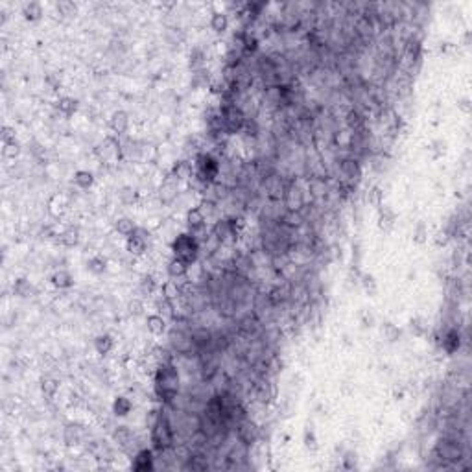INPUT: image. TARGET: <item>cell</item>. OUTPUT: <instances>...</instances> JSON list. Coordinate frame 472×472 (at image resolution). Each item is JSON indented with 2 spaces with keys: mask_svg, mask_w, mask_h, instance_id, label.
<instances>
[{
  "mask_svg": "<svg viewBox=\"0 0 472 472\" xmlns=\"http://www.w3.org/2000/svg\"><path fill=\"white\" fill-rule=\"evenodd\" d=\"M155 395L163 400L164 404H172L179 393V371L172 362H161L155 371L153 378Z\"/></svg>",
  "mask_w": 472,
  "mask_h": 472,
  "instance_id": "obj_1",
  "label": "cell"
},
{
  "mask_svg": "<svg viewBox=\"0 0 472 472\" xmlns=\"http://www.w3.org/2000/svg\"><path fill=\"white\" fill-rule=\"evenodd\" d=\"M177 194H179V179L170 174L168 177H164L163 185L159 188L161 201H163V203H172V201L177 198Z\"/></svg>",
  "mask_w": 472,
  "mask_h": 472,
  "instance_id": "obj_11",
  "label": "cell"
},
{
  "mask_svg": "<svg viewBox=\"0 0 472 472\" xmlns=\"http://www.w3.org/2000/svg\"><path fill=\"white\" fill-rule=\"evenodd\" d=\"M220 115H222V120H224L225 126V133L227 135H235L238 131L243 129V124H245V118L247 116L243 115V111L233 103V105H222L220 107Z\"/></svg>",
  "mask_w": 472,
  "mask_h": 472,
  "instance_id": "obj_5",
  "label": "cell"
},
{
  "mask_svg": "<svg viewBox=\"0 0 472 472\" xmlns=\"http://www.w3.org/2000/svg\"><path fill=\"white\" fill-rule=\"evenodd\" d=\"M304 445L308 448H312L314 450L315 447H317V441H315V434L312 430H306L304 432Z\"/></svg>",
  "mask_w": 472,
  "mask_h": 472,
  "instance_id": "obj_46",
  "label": "cell"
},
{
  "mask_svg": "<svg viewBox=\"0 0 472 472\" xmlns=\"http://www.w3.org/2000/svg\"><path fill=\"white\" fill-rule=\"evenodd\" d=\"M120 198H122V201H124L126 205H131V203H135V200H137V192H135L133 188L126 187L120 192Z\"/></svg>",
  "mask_w": 472,
  "mask_h": 472,
  "instance_id": "obj_44",
  "label": "cell"
},
{
  "mask_svg": "<svg viewBox=\"0 0 472 472\" xmlns=\"http://www.w3.org/2000/svg\"><path fill=\"white\" fill-rule=\"evenodd\" d=\"M421 54H423V46H421V41L417 37H412L408 44H406V59L410 63H419L421 61Z\"/></svg>",
  "mask_w": 472,
  "mask_h": 472,
  "instance_id": "obj_16",
  "label": "cell"
},
{
  "mask_svg": "<svg viewBox=\"0 0 472 472\" xmlns=\"http://www.w3.org/2000/svg\"><path fill=\"white\" fill-rule=\"evenodd\" d=\"M59 240L63 245H67V247H74L76 243H78L79 240V231L76 229V227H68L67 231H63L59 235Z\"/></svg>",
  "mask_w": 472,
  "mask_h": 472,
  "instance_id": "obj_28",
  "label": "cell"
},
{
  "mask_svg": "<svg viewBox=\"0 0 472 472\" xmlns=\"http://www.w3.org/2000/svg\"><path fill=\"white\" fill-rule=\"evenodd\" d=\"M74 183L78 185L79 188H91L92 185H94V176H92L91 172H87V170H78L76 174H74Z\"/></svg>",
  "mask_w": 472,
  "mask_h": 472,
  "instance_id": "obj_26",
  "label": "cell"
},
{
  "mask_svg": "<svg viewBox=\"0 0 472 472\" xmlns=\"http://www.w3.org/2000/svg\"><path fill=\"white\" fill-rule=\"evenodd\" d=\"M4 155H6V157H9V159H15V155H18V144H17V142L4 146Z\"/></svg>",
  "mask_w": 472,
  "mask_h": 472,
  "instance_id": "obj_47",
  "label": "cell"
},
{
  "mask_svg": "<svg viewBox=\"0 0 472 472\" xmlns=\"http://www.w3.org/2000/svg\"><path fill=\"white\" fill-rule=\"evenodd\" d=\"M115 229L118 231V235H122V236H131L135 233V224H133V220H129V218H118L116 220V224H115Z\"/></svg>",
  "mask_w": 472,
  "mask_h": 472,
  "instance_id": "obj_30",
  "label": "cell"
},
{
  "mask_svg": "<svg viewBox=\"0 0 472 472\" xmlns=\"http://www.w3.org/2000/svg\"><path fill=\"white\" fill-rule=\"evenodd\" d=\"M57 389H59V384L55 380H52V378H44V380L41 382V391L48 400H52L55 395H57Z\"/></svg>",
  "mask_w": 472,
  "mask_h": 472,
  "instance_id": "obj_33",
  "label": "cell"
},
{
  "mask_svg": "<svg viewBox=\"0 0 472 472\" xmlns=\"http://www.w3.org/2000/svg\"><path fill=\"white\" fill-rule=\"evenodd\" d=\"M236 434H238V439H240V443H243L245 447H251V445H254V443L258 441V436H260L258 426H256L253 421H249V419H245V421H242V423L236 424Z\"/></svg>",
  "mask_w": 472,
  "mask_h": 472,
  "instance_id": "obj_9",
  "label": "cell"
},
{
  "mask_svg": "<svg viewBox=\"0 0 472 472\" xmlns=\"http://www.w3.org/2000/svg\"><path fill=\"white\" fill-rule=\"evenodd\" d=\"M52 284H54L55 288H59V290H68V288H72L74 286V277L67 271V269H59V271L54 273V277H52Z\"/></svg>",
  "mask_w": 472,
  "mask_h": 472,
  "instance_id": "obj_20",
  "label": "cell"
},
{
  "mask_svg": "<svg viewBox=\"0 0 472 472\" xmlns=\"http://www.w3.org/2000/svg\"><path fill=\"white\" fill-rule=\"evenodd\" d=\"M155 467V458H153V452L150 448H142L139 450L133 458V463H131V469L137 472H146L152 471Z\"/></svg>",
  "mask_w": 472,
  "mask_h": 472,
  "instance_id": "obj_12",
  "label": "cell"
},
{
  "mask_svg": "<svg viewBox=\"0 0 472 472\" xmlns=\"http://www.w3.org/2000/svg\"><path fill=\"white\" fill-rule=\"evenodd\" d=\"M441 347L447 354H454L460 351L461 347V334L458 328H448L447 332L443 334L441 338Z\"/></svg>",
  "mask_w": 472,
  "mask_h": 472,
  "instance_id": "obj_13",
  "label": "cell"
},
{
  "mask_svg": "<svg viewBox=\"0 0 472 472\" xmlns=\"http://www.w3.org/2000/svg\"><path fill=\"white\" fill-rule=\"evenodd\" d=\"M220 161L212 153L201 152L194 159V177L203 185H214L216 177L220 176Z\"/></svg>",
  "mask_w": 472,
  "mask_h": 472,
  "instance_id": "obj_3",
  "label": "cell"
},
{
  "mask_svg": "<svg viewBox=\"0 0 472 472\" xmlns=\"http://www.w3.org/2000/svg\"><path fill=\"white\" fill-rule=\"evenodd\" d=\"M362 286H363V290L367 291L371 297L373 295H376V280H375V277L373 275H367V273H363L362 275Z\"/></svg>",
  "mask_w": 472,
  "mask_h": 472,
  "instance_id": "obj_40",
  "label": "cell"
},
{
  "mask_svg": "<svg viewBox=\"0 0 472 472\" xmlns=\"http://www.w3.org/2000/svg\"><path fill=\"white\" fill-rule=\"evenodd\" d=\"M172 176L177 177L179 181H181V179H192V177H194V166L188 163V161H179V163L174 164Z\"/></svg>",
  "mask_w": 472,
  "mask_h": 472,
  "instance_id": "obj_21",
  "label": "cell"
},
{
  "mask_svg": "<svg viewBox=\"0 0 472 472\" xmlns=\"http://www.w3.org/2000/svg\"><path fill=\"white\" fill-rule=\"evenodd\" d=\"M109 126L116 135H124L129 129V116L126 111H116L109 118Z\"/></svg>",
  "mask_w": 472,
  "mask_h": 472,
  "instance_id": "obj_15",
  "label": "cell"
},
{
  "mask_svg": "<svg viewBox=\"0 0 472 472\" xmlns=\"http://www.w3.org/2000/svg\"><path fill=\"white\" fill-rule=\"evenodd\" d=\"M131 410H133V402L127 399V397H116L115 402H113V413H115L116 417H126V415H129L131 413Z\"/></svg>",
  "mask_w": 472,
  "mask_h": 472,
  "instance_id": "obj_22",
  "label": "cell"
},
{
  "mask_svg": "<svg viewBox=\"0 0 472 472\" xmlns=\"http://www.w3.org/2000/svg\"><path fill=\"white\" fill-rule=\"evenodd\" d=\"M161 295L174 301V299H179L183 295V288L177 284L176 280H164L163 286H161Z\"/></svg>",
  "mask_w": 472,
  "mask_h": 472,
  "instance_id": "obj_23",
  "label": "cell"
},
{
  "mask_svg": "<svg viewBox=\"0 0 472 472\" xmlns=\"http://www.w3.org/2000/svg\"><path fill=\"white\" fill-rule=\"evenodd\" d=\"M347 124H349V127L354 129V131H363L365 118H363V115L360 113V111L352 109V111H349V115H347Z\"/></svg>",
  "mask_w": 472,
  "mask_h": 472,
  "instance_id": "obj_27",
  "label": "cell"
},
{
  "mask_svg": "<svg viewBox=\"0 0 472 472\" xmlns=\"http://www.w3.org/2000/svg\"><path fill=\"white\" fill-rule=\"evenodd\" d=\"M142 310H144V304L140 303V301H137V299H135V301H131V303H129V312H131V314L139 315L140 312H142Z\"/></svg>",
  "mask_w": 472,
  "mask_h": 472,
  "instance_id": "obj_48",
  "label": "cell"
},
{
  "mask_svg": "<svg viewBox=\"0 0 472 472\" xmlns=\"http://www.w3.org/2000/svg\"><path fill=\"white\" fill-rule=\"evenodd\" d=\"M146 325H148V330H150L153 336H161V334L166 332V319H164L163 315H159V314L148 315Z\"/></svg>",
  "mask_w": 472,
  "mask_h": 472,
  "instance_id": "obj_17",
  "label": "cell"
},
{
  "mask_svg": "<svg viewBox=\"0 0 472 472\" xmlns=\"http://www.w3.org/2000/svg\"><path fill=\"white\" fill-rule=\"evenodd\" d=\"M205 222H207V216L203 214V211H201L200 207H194V209H190V211L187 212V227L192 235H196L198 231L203 229V227H205Z\"/></svg>",
  "mask_w": 472,
  "mask_h": 472,
  "instance_id": "obj_14",
  "label": "cell"
},
{
  "mask_svg": "<svg viewBox=\"0 0 472 472\" xmlns=\"http://www.w3.org/2000/svg\"><path fill=\"white\" fill-rule=\"evenodd\" d=\"M384 207V205H382ZM395 224V214L389 207H384L380 209V227H386V229H391Z\"/></svg>",
  "mask_w": 472,
  "mask_h": 472,
  "instance_id": "obj_36",
  "label": "cell"
},
{
  "mask_svg": "<svg viewBox=\"0 0 472 472\" xmlns=\"http://www.w3.org/2000/svg\"><path fill=\"white\" fill-rule=\"evenodd\" d=\"M87 267H89V271H91V273H94V275H100V273L105 271L107 262H105V258H103V256H92V258H89V262H87Z\"/></svg>",
  "mask_w": 472,
  "mask_h": 472,
  "instance_id": "obj_35",
  "label": "cell"
},
{
  "mask_svg": "<svg viewBox=\"0 0 472 472\" xmlns=\"http://www.w3.org/2000/svg\"><path fill=\"white\" fill-rule=\"evenodd\" d=\"M458 105H460L463 111H469L471 109V105H469V98H461L460 102H458Z\"/></svg>",
  "mask_w": 472,
  "mask_h": 472,
  "instance_id": "obj_51",
  "label": "cell"
},
{
  "mask_svg": "<svg viewBox=\"0 0 472 472\" xmlns=\"http://www.w3.org/2000/svg\"><path fill=\"white\" fill-rule=\"evenodd\" d=\"M55 7H57V11H59L61 15H74V11H76V4H74V2H67V0L55 4Z\"/></svg>",
  "mask_w": 472,
  "mask_h": 472,
  "instance_id": "obj_42",
  "label": "cell"
},
{
  "mask_svg": "<svg viewBox=\"0 0 472 472\" xmlns=\"http://www.w3.org/2000/svg\"><path fill=\"white\" fill-rule=\"evenodd\" d=\"M113 347H115V341H113V338H111L109 334H100V336L94 339V349H96V352L102 354V356L109 354V352L113 351Z\"/></svg>",
  "mask_w": 472,
  "mask_h": 472,
  "instance_id": "obj_24",
  "label": "cell"
},
{
  "mask_svg": "<svg viewBox=\"0 0 472 472\" xmlns=\"http://www.w3.org/2000/svg\"><path fill=\"white\" fill-rule=\"evenodd\" d=\"M22 13H24V17L28 18V20H37V18H41L42 15V6L39 2H28V4L22 7Z\"/></svg>",
  "mask_w": 472,
  "mask_h": 472,
  "instance_id": "obj_32",
  "label": "cell"
},
{
  "mask_svg": "<svg viewBox=\"0 0 472 472\" xmlns=\"http://www.w3.org/2000/svg\"><path fill=\"white\" fill-rule=\"evenodd\" d=\"M371 201L375 203L376 207H380L382 205V192L378 190V188H375L373 192H371Z\"/></svg>",
  "mask_w": 472,
  "mask_h": 472,
  "instance_id": "obj_50",
  "label": "cell"
},
{
  "mask_svg": "<svg viewBox=\"0 0 472 472\" xmlns=\"http://www.w3.org/2000/svg\"><path fill=\"white\" fill-rule=\"evenodd\" d=\"M211 28L216 33H224L227 28H229V17L222 11H214L211 17Z\"/></svg>",
  "mask_w": 472,
  "mask_h": 472,
  "instance_id": "obj_25",
  "label": "cell"
},
{
  "mask_svg": "<svg viewBox=\"0 0 472 472\" xmlns=\"http://www.w3.org/2000/svg\"><path fill=\"white\" fill-rule=\"evenodd\" d=\"M203 63H205V54H203V50L194 48L192 52H190V68L198 70V68L203 67Z\"/></svg>",
  "mask_w": 472,
  "mask_h": 472,
  "instance_id": "obj_39",
  "label": "cell"
},
{
  "mask_svg": "<svg viewBox=\"0 0 472 472\" xmlns=\"http://www.w3.org/2000/svg\"><path fill=\"white\" fill-rule=\"evenodd\" d=\"M172 251H174V256H176V258L187 262L188 266H190V264H194V262L198 260V256H200L201 243L200 240L196 238V235H192V233H183V235H179L176 240L172 242Z\"/></svg>",
  "mask_w": 472,
  "mask_h": 472,
  "instance_id": "obj_4",
  "label": "cell"
},
{
  "mask_svg": "<svg viewBox=\"0 0 472 472\" xmlns=\"http://www.w3.org/2000/svg\"><path fill=\"white\" fill-rule=\"evenodd\" d=\"M166 271H168V275L172 278H183L187 277L188 273V264L187 262L179 260V258H172V260L168 262V266H166Z\"/></svg>",
  "mask_w": 472,
  "mask_h": 472,
  "instance_id": "obj_19",
  "label": "cell"
},
{
  "mask_svg": "<svg viewBox=\"0 0 472 472\" xmlns=\"http://www.w3.org/2000/svg\"><path fill=\"white\" fill-rule=\"evenodd\" d=\"M410 328H412V332L415 334V336H423V334L426 332V325H424V321L421 319V317H413V319L410 321Z\"/></svg>",
  "mask_w": 472,
  "mask_h": 472,
  "instance_id": "obj_41",
  "label": "cell"
},
{
  "mask_svg": "<svg viewBox=\"0 0 472 472\" xmlns=\"http://www.w3.org/2000/svg\"><path fill=\"white\" fill-rule=\"evenodd\" d=\"M81 439V428L78 424H67L65 428V443L67 445H78Z\"/></svg>",
  "mask_w": 472,
  "mask_h": 472,
  "instance_id": "obj_31",
  "label": "cell"
},
{
  "mask_svg": "<svg viewBox=\"0 0 472 472\" xmlns=\"http://www.w3.org/2000/svg\"><path fill=\"white\" fill-rule=\"evenodd\" d=\"M174 441H176V430L172 419L166 412H159L155 423L152 424V443L153 448L164 454L170 448H174Z\"/></svg>",
  "mask_w": 472,
  "mask_h": 472,
  "instance_id": "obj_2",
  "label": "cell"
},
{
  "mask_svg": "<svg viewBox=\"0 0 472 472\" xmlns=\"http://www.w3.org/2000/svg\"><path fill=\"white\" fill-rule=\"evenodd\" d=\"M382 332H384V338L388 339L389 343H393V341H397L400 338V328L395 327L393 323H386L384 328H382Z\"/></svg>",
  "mask_w": 472,
  "mask_h": 472,
  "instance_id": "obj_37",
  "label": "cell"
},
{
  "mask_svg": "<svg viewBox=\"0 0 472 472\" xmlns=\"http://www.w3.org/2000/svg\"><path fill=\"white\" fill-rule=\"evenodd\" d=\"M155 310H157L159 315L163 317H170V319H176V306H174V301H170L166 297H159L155 301Z\"/></svg>",
  "mask_w": 472,
  "mask_h": 472,
  "instance_id": "obj_18",
  "label": "cell"
},
{
  "mask_svg": "<svg viewBox=\"0 0 472 472\" xmlns=\"http://www.w3.org/2000/svg\"><path fill=\"white\" fill-rule=\"evenodd\" d=\"M127 251L135 256H140V254L146 253V247H148V238H146V231L144 229H135V233L131 236H127L126 242Z\"/></svg>",
  "mask_w": 472,
  "mask_h": 472,
  "instance_id": "obj_10",
  "label": "cell"
},
{
  "mask_svg": "<svg viewBox=\"0 0 472 472\" xmlns=\"http://www.w3.org/2000/svg\"><path fill=\"white\" fill-rule=\"evenodd\" d=\"M339 172L343 176V181L356 185L362 179V164L356 157H343L339 161Z\"/></svg>",
  "mask_w": 472,
  "mask_h": 472,
  "instance_id": "obj_8",
  "label": "cell"
},
{
  "mask_svg": "<svg viewBox=\"0 0 472 472\" xmlns=\"http://www.w3.org/2000/svg\"><path fill=\"white\" fill-rule=\"evenodd\" d=\"M2 142H4V146L15 142V131H13L11 127H4L2 129Z\"/></svg>",
  "mask_w": 472,
  "mask_h": 472,
  "instance_id": "obj_45",
  "label": "cell"
},
{
  "mask_svg": "<svg viewBox=\"0 0 472 472\" xmlns=\"http://www.w3.org/2000/svg\"><path fill=\"white\" fill-rule=\"evenodd\" d=\"M413 240L419 243H423L424 240H426V225H424L423 222H419L417 227L413 229Z\"/></svg>",
  "mask_w": 472,
  "mask_h": 472,
  "instance_id": "obj_43",
  "label": "cell"
},
{
  "mask_svg": "<svg viewBox=\"0 0 472 472\" xmlns=\"http://www.w3.org/2000/svg\"><path fill=\"white\" fill-rule=\"evenodd\" d=\"M155 278L152 277V275H144L142 277V280H140V284H139V288H140V291L144 293V295H152L153 291H155Z\"/></svg>",
  "mask_w": 472,
  "mask_h": 472,
  "instance_id": "obj_38",
  "label": "cell"
},
{
  "mask_svg": "<svg viewBox=\"0 0 472 472\" xmlns=\"http://www.w3.org/2000/svg\"><path fill=\"white\" fill-rule=\"evenodd\" d=\"M436 456L441 461L447 463H456L463 458V448L456 437H443L436 445Z\"/></svg>",
  "mask_w": 472,
  "mask_h": 472,
  "instance_id": "obj_6",
  "label": "cell"
},
{
  "mask_svg": "<svg viewBox=\"0 0 472 472\" xmlns=\"http://www.w3.org/2000/svg\"><path fill=\"white\" fill-rule=\"evenodd\" d=\"M57 109H59L65 116H70L78 111V102H76L74 98H68V96L59 98V102H57Z\"/></svg>",
  "mask_w": 472,
  "mask_h": 472,
  "instance_id": "obj_29",
  "label": "cell"
},
{
  "mask_svg": "<svg viewBox=\"0 0 472 472\" xmlns=\"http://www.w3.org/2000/svg\"><path fill=\"white\" fill-rule=\"evenodd\" d=\"M343 461H345V469H354V467H356V454L349 452V454L343 458Z\"/></svg>",
  "mask_w": 472,
  "mask_h": 472,
  "instance_id": "obj_49",
  "label": "cell"
},
{
  "mask_svg": "<svg viewBox=\"0 0 472 472\" xmlns=\"http://www.w3.org/2000/svg\"><path fill=\"white\" fill-rule=\"evenodd\" d=\"M282 200H284V207L290 212L303 211V207L306 205V196H304L303 188L299 187V185H295V183L286 185L284 194H282Z\"/></svg>",
  "mask_w": 472,
  "mask_h": 472,
  "instance_id": "obj_7",
  "label": "cell"
},
{
  "mask_svg": "<svg viewBox=\"0 0 472 472\" xmlns=\"http://www.w3.org/2000/svg\"><path fill=\"white\" fill-rule=\"evenodd\" d=\"M13 291H15L18 297H28L31 291H33V288H31L28 278H17L15 284H13Z\"/></svg>",
  "mask_w": 472,
  "mask_h": 472,
  "instance_id": "obj_34",
  "label": "cell"
}]
</instances>
